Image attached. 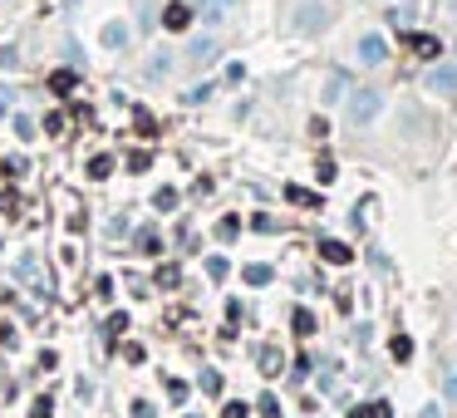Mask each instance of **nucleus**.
Wrapping results in <instances>:
<instances>
[{
  "instance_id": "f3484780",
  "label": "nucleus",
  "mask_w": 457,
  "mask_h": 418,
  "mask_svg": "<svg viewBox=\"0 0 457 418\" xmlns=\"http://www.w3.org/2000/svg\"><path fill=\"white\" fill-rule=\"evenodd\" d=\"M236 232H241V222H236V217H221V222H216V236H221V241H232Z\"/></svg>"
},
{
  "instance_id": "412c9836",
  "label": "nucleus",
  "mask_w": 457,
  "mask_h": 418,
  "mask_svg": "<svg viewBox=\"0 0 457 418\" xmlns=\"http://www.w3.org/2000/svg\"><path fill=\"white\" fill-rule=\"evenodd\" d=\"M266 418H280V403H275V394H261V403H256Z\"/></svg>"
},
{
  "instance_id": "dca6fc26",
  "label": "nucleus",
  "mask_w": 457,
  "mask_h": 418,
  "mask_svg": "<svg viewBox=\"0 0 457 418\" xmlns=\"http://www.w3.org/2000/svg\"><path fill=\"white\" fill-rule=\"evenodd\" d=\"M212 55H216V40H197V44H192V60H197V64L212 60Z\"/></svg>"
},
{
  "instance_id": "6ab92c4d",
  "label": "nucleus",
  "mask_w": 457,
  "mask_h": 418,
  "mask_svg": "<svg viewBox=\"0 0 457 418\" xmlns=\"http://www.w3.org/2000/svg\"><path fill=\"white\" fill-rule=\"evenodd\" d=\"M138 251H148V256H157V232L148 227V232H138Z\"/></svg>"
},
{
  "instance_id": "cd10ccee",
  "label": "nucleus",
  "mask_w": 457,
  "mask_h": 418,
  "mask_svg": "<svg viewBox=\"0 0 457 418\" xmlns=\"http://www.w3.org/2000/svg\"><path fill=\"white\" fill-rule=\"evenodd\" d=\"M0 345H15V330L10 325H0Z\"/></svg>"
},
{
  "instance_id": "4468645a",
  "label": "nucleus",
  "mask_w": 457,
  "mask_h": 418,
  "mask_svg": "<svg viewBox=\"0 0 457 418\" xmlns=\"http://www.w3.org/2000/svg\"><path fill=\"white\" fill-rule=\"evenodd\" d=\"M108 173H113V158H108V153H98V158L89 163V177H98V182H103Z\"/></svg>"
},
{
  "instance_id": "a878e982",
  "label": "nucleus",
  "mask_w": 457,
  "mask_h": 418,
  "mask_svg": "<svg viewBox=\"0 0 457 418\" xmlns=\"http://www.w3.org/2000/svg\"><path fill=\"white\" fill-rule=\"evenodd\" d=\"M246 413H251V408H246V403H236V399L221 408V418H246Z\"/></svg>"
},
{
  "instance_id": "39448f33",
  "label": "nucleus",
  "mask_w": 457,
  "mask_h": 418,
  "mask_svg": "<svg viewBox=\"0 0 457 418\" xmlns=\"http://www.w3.org/2000/svg\"><path fill=\"white\" fill-rule=\"evenodd\" d=\"M359 60H364V64H383V60H388V44H383L379 35H364V40H359Z\"/></svg>"
},
{
  "instance_id": "4be33fe9",
  "label": "nucleus",
  "mask_w": 457,
  "mask_h": 418,
  "mask_svg": "<svg viewBox=\"0 0 457 418\" xmlns=\"http://www.w3.org/2000/svg\"><path fill=\"white\" fill-rule=\"evenodd\" d=\"M153 202H157V212H167V207H178V192H173V187H162Z\"/></svg>"
},
{
  "instance_id": "5701e85b",
  "label": "nucleus",
  "mask_w": 457,
  "mask_h": 418,
  "mask_svg": "<svg viewBox=\"0 0 457 418\" xmlns=\"http://www.w3.org/2000/svg\"><path fill=\"white\" fill-rule=\"evenodd\" d=\"M123 40H128V35H123V30H119V25H108V30H103V44H108V49H119V44H123Z\"/></svg>"
},
{
  "instance_id": "f8f14e48",
  "label": "nucleus",
  "mask_w": 457,
  "mask_h": 418,
  "mask_svg": "<svg viewBox=\"0 0 457 418\" xmlns=\"http://www.w3.org/2000/svg\"><path fill=\"white\" fill-rule=\"evenodd\" d=\"M388 349H393V359H398V364H408V359H413V340H408V335H393V345H388Z\"/></svg>"
},
{
  "instance_id": "1a4fd4ad",
  "label": "nucleus",
  "mask_w": 457,
  "mask_h": 418,
  "mask_svg": "<svg viewBox=\"0 0 457 418\" xmlns=\"http://www.w3.org/2000/svg\"><path fill=\"white\" fill-rule=\"evenodd\" d=\"M350 418H393V408L379 399V403H359V408H350Z\"/></svg>"
},
{
  "instance_id": "c85d7f7f",
  "label": "nucleus",
  "mask_w": 457,
  "mask_h": 418,
  "mask_svg": "<svg viewBox=\"0 0 457 418\" xmlns=\"http://www.w3.org/2000/svg\"><path fill=\"white\" fill-rule=\"evenodd\" d=\"M447 399H452V403H457V374H452V379H447Z\"/></svg>"
},
{
  "instance_id": "c756f323",
  "label": "nucleus",
  "mask_w": 457,
  "mask_h": 418,
  "mask_svg": "<svg viewBox=\"0 0 457 418\" xmlns=\"http://www.w3.org/2000/svg\"><path fill=\"white\" fill-rule=\"evenodd\" d=\"M216 6H236V0H216Z\"/></svg>"
},
{
  "instance_id": "f03ea898",
  "label": "nucleus",
  "mask_w": 457,
  "mask_h": 418,
  "mask_svg": "<svg viewBox=\"0 0 457 418\" xmlns=\"http://www.w3.org/2000/svg\"><path fill=\"white\" fill-rule=\"evenodd\" d=\"M379 89H354V98H350V119L354 123H374V114H379Z\"/></svg>"
},
{
  "instance_id": "9b49d317",
  "label": "nucleus",
  "mask_w": 457,
  "mask_h": 418,
  "mask_svg": "<svg viewBox=\"0 0 457 418\" xmlns=\"http://www.w3.org/2000/svg\"><path fill=\"white\" fill-rule=\"evenodd\" d=\"M241 276H246V286H270V276H275V271H270V266H261V261H256V266H246Z\"/></svg>"
},
{
  "instance_id": "b1692460",
  "label": "nucleus",
  "mask_w": 457,
  "mask_h": 418,
  "mask_svg": "<svg viewBox=\"0 0 457 418\" xmlns=\"http://www.w3.org/2000/svg\"><path fill=\"white\" fill-rule=\"evenodd\" d=\"M202 389H207V394H221V374L207 369V374H202Z\"/></svg>"
},
{
  "instance_id": "20e7f679",
  "label": "nucleus",
  "mask_w": 457,
  "mask_h": 418,
  "mask_svg": "<svg viewBox=\"0 0 457 418\" xmlns=\"http://www.w3.org/2000/svg\"><path fill=\"white\" fill-rule=\"evenodd\" d=\"M320 256L329 261V266H350V261H354V251H350L345 241H334V236H325V241H320Z\"/></svg>"
},
{
  "instance_id": "2eb2a0df",
  "label": "nucleus",
  "mask_w": 457,
  "mask_h": 418,
  "mask_svg": "<svg viewBox=\"0 0 457 418\" xmlns=\"http://www.w3.org/2000/svg\"><path fill=\"white\" fill-rule=\"evenodd\" d=\"M285 197H291L295 207H320V197H315V192H305V187H285Z\"/></svg>"
},
{
  "instance_id": "6e6552de",
  "label": "nucleus",
  "mask_w": 457,
  "mask_h": 418,
  "mask_svg": "<svg viewBox=\"0 0 457 418\" xmlns=\"http://www.w3.org/2000/svg\"><path fill=\"white\" fill-rule=\"evenodd\" d=\"M280 364H285V359H280V349H275V345H266V349H261V374H266V379H275V374H280Z\"/></svg>"
},
{
  "instance_id": "423d86ee",
  "label": "nucleus",
  "mask_w": 457,
  "mask_h": 418,
  "mask_svg": "<svg viewBox=\"0 0 457 418\" xmlns=\"http://www.w3.org/2000/svg\"><path fill=\"white\" fill-rule=\"evenodd\" d=\"M428 89H438V94H457V69H447V64L428 69Z\"/></svg>"
},
{
  "instance_id": "aec40b11",
  "label": "nucleus",
  "mask_w": 457,
  "mask_h": 418,
  "mask_svg": "<svg viewBox=\"0 0 457 418\" xmlns=\"http://www.w3.org/2000/svg\"><path fill=\"white\" fill-rule=\"evenodd\" d=\"M178 281H182L178 266H157V286H178Z\"/></svg>"
},
{
  "instance_id": "a211bd4d",
  "label": "nucleus",
  "mask_w": 457,
  "mask_h": 418,
  "mask_svg": "<svg viewBox=\"0 0 457 418\" xmlns=\"http://www.w3.org/2000/svg\"><path fill=\"white\" fill-rule=\"evenodd\" d=\"M226 271H232V266H226V256H212V261H207V276H212V281H226Z\"/></svg>"
},
{
  "instance_id": "ddd939ff",
  "label": "nucleus",
  "mask_w": 457,
  "mask_h": 418,
  "mask_svg": "<svg viewBox=\"0 0 457 418\" xmlns=\"http://www.w3.org/2000/svg\"><path fill=\"white\" fill-rule=\"evenodd\" d=\"M291 325H295V335H315V315H310V310H295Z\"/></svg>"
},
{
  "instance_id": "bb28decb",
  "label": "nucleus",
  "mask_w": 457,
  "mask_h": 418,
  "mask_svg": "<svg viewBox=\"0 0 457 418\" xmlns=\"http://www.w3.org/2000/svg\"><path fill=\"white\" fill-rule=\"evenodd\" d=\"M133 418H157V413H153V403H148V399H138V403H133Z\"/></svg>"
},
{
  "instance_id": "393cba45",
  "label": "nucleus",
  "mask_w": 457,
  "mask_h": 418,
  "mask_svg": "<svg viewBox=\"0 0 457 418\" xmlns=\"http://www.w3.org/2000/svg\"><path fill=\"white\" fill-rule=\"evenodd\" d=\"M54 413V403H49V394L44 399H35V408H30V418H49Z\"/></svg>"
},
{
  "instance_id": "9d476101",
  "label": "nucleus",
  "mask_w": 457,
  "mask_h": 418,
  "mask_svg": "<svg viewBox=\"0 0 457 418\" xmlns=\"http://www.w3.org/2000/svg\"><path fill=\"white\" fill-rule=\"evenodd\" d=\"M74 84H79V74H74V69H60V74H49V89H54V94H69Z\"/></svg>"
},
{
  "instance_id": "f257e3e1",
  "label": "nucleus",
  "mask_w": 457,
  "mask_h": 418,
  "mask_svg": "<svg viewBox=\"0 0 457 418\" xmlns=\"http://www.w3.org/2000/svg\"><path fill=\"white\" fill-rule=\"evenodd\" d=\"M329 20H334V10L325 6V0H305V6L295 10V25H300L305 35H320V30H329Z\"/></svg>"
},
{
  "instance_id": "0eeeda50",
  "label": "nucleus",
  "mask_w": 457,
  "mask_h": 418,
  "mask_svg": "<svg viewBox=\"0 0 457 418\" xmlns=\"http://www.w3.org/2000/svg\"><path fill=\"white\" fill-rule=\"evenodd\" d=\"M408 44H413V55H423V60H438V49H442L433 35H408Z\"/></svg>"
},
{
  "instance_id": "7ed1b4c3",
  "label": "nucleus",
  "mask_w": 457,
  "mask_h": 418,
  "mask_svg": "<svg viewBox=\"0 0 457 418\" xmlns=\"http://www.w3.org/2000/svg\"><path fill=\"white\" fill-rule=\"evenodd\" d=\"M192 25V6H187V0H173V6H167L162 10V30H173V35H182Z\"/></svg>"
}]
</instances>
